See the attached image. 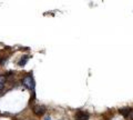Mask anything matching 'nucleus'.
Masks as SVG:
<instances>
[{
  "label": "nucleus",
  "mask_w": 133,
  "mask_h": 120,
  "mask_svg": "<svg viewBox=\"0 0 133 120\" xmlns=\"http://www.w3.org/2000/svg\"><path fill=\"white\" fill-rule=\"evenodd\" d=\"M22 85L26 87V88L30 89V90H33L35 89V80H33L32 76H30V74H28V76H26L22 79Z\"/></svg>",
  "instance_id": "1"
},
{
  "label": "nucleus",
  "mask_w": 133,
  "mask_h": 120,
  "mask_svg": "<svg viewBox=\"0 0 133 120\" xmlns=\"http://www.w3.org/2000/svg\"><path fill=\"white\" fill-rule=\"evenodd\" d=\"M45 107L44 106H41V105H37L33 107V113L36 116H38V117H41V116H43L45 113Z\"/></svg>",
  "instance_id": "2"
},
{
  "label": "nucleus",
  "mask_w": 133,
  "mask_h": 120,
  "mask_svg": "<svg viewBox=\"0 0 133 120\" xmlns=\"http://www.w3.org/2000/svg\"><path fill=\"white\" fill-rule=\"evenodd\" d=\"M74 119L76 120H89V115L84 112V111H78L74 115Z\"/></svg>",
  "instance_id": "3"
},
{
  "label": "nucleus",
  "mask_w": 133,
  "mask_h": 120,
  "mask_svg": "<svg viewBox=\"0 0 133 120\" xmlns=\"http://www.w3.org/2000/svg\"><path fill=\"white\" fill-rule=\"evenodd\" d=\"M119 112H120V113H122L124 117H129V115L132 112V110H131V109H120V110H119Z\"/></svg>",
  "instance_id": "4"
},
{
  "label": "nucleus",
  "mask_w": 133,
  "mask_h": 120,
  "mask_svg": "<svg viewBox=\"0 0 133 120\" xmlns=\"http://www.w3.org/2000/svg\"><path fill=\"white\" fill-rule=\"evenodd\" d=\"M5 84H6V78L2 77V76H0V92L2 91L3 87H5Z\"/></svg>",
  "instance_id": "5"
},
{
  "label": "nucleus",
  "mask_w": 133,
  "mask_h": 120,
  "mask_svg": "<svg viewBox=\"0 0 133 120\" xmlns=\"http://www.w3.org/2000/svg\"><path fill=\"white\" fill-rule=\"evenodd\" d=\"M28 59H29V57H28V56H24V57H23V59H21V60L19 61V66H21V67H23V66L27 64Z\"/></svg>",
  "instance_id": "6"
},
{
  "label": "nucleus",
  "mask_w": 133,
  "mask_h": 120,
  "mask_svg": "<svg viewBox=\"0 0 133 120\" xmlns=\"http://www.w3.org/2000/svg\"><path fill=\"white\" fill-rule=\"evenodd\" d=\"M131 117H132V119H133V111H132V112H131Z\"/></svg>",
  "instance_id": "7"
},
{
  "label": "nucleus",
  "mask_w": 133,
  "mask_h": 120,
  "mask_svg": "<svg viewBox=\"0 0 133 120\" xmlns=\"http://www.w3.org/2000/svg\"><path fill=\"white\" fill-rule=\"evenodd\" d=\"M45 120H51V119H50V118L48 117V118H45Z\"/></svg>",
  "instance_id": "8"
}]
</instances>
